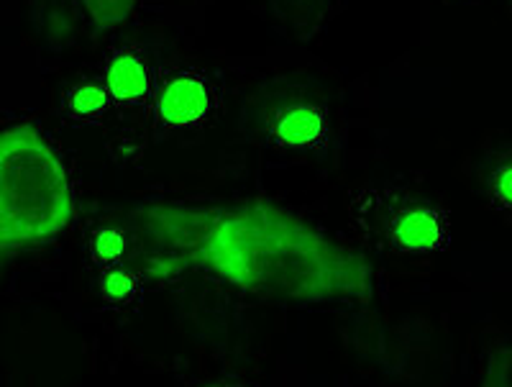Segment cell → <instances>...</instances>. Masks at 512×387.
I'll return each mask as SVG.
<instances>
[{
	"label": "cell",
	"instance_id": "7a4b0ae2",
	"mask_svg": "<svg viewBox=\"0 0 512 387\" xmlns=\"http://www.w3.org/2000/svg\"><path fill=\"white\" fill-rule=\"evenodd\" d=\"M75 221V193L49 141L31 126L0 129V257L41 247Z\"/></svg>",
	"mask_w": 512,
	"mask_h": 387
},
{
	"label": "cell",
	"instance_id": "52a82bcc",
	"mask_svg": "<svg viewBox=\"0 0 512 387\" xmlns=\"http://www.w3.org/2000/svg\"><path fill=\"white\" fill-rule=\"evenodd\" d=\"M105 90L118 103H139L149 93V70L136 52H118L105 67Z\"/></svg>",
	"mask_w": 512,
	"mask_h": 387
},
{
	"label": "cell",
	"instance_id": "9c48e42d",
	"mask_svg": "<svg viewBox=\"0 0 512 387\" xmlns=\"http://www.w3.org/2000/svg\"><path fill=\"white\" fill-rule=\"evenodd\" d=\"M136 3H139V0H80L85 16H88L98 29L121 26L123 21H128L131 13L136 11Z\"/></svg>",
	"mask_w": 512,
	"mask_h": 387
},
{
	"label": "cell",
	"instance_id": "ba28073f",
	"mask_svg": "<svg viewBox=\"0 0 512 387\" xmlns=\"http://www.w3.org/2000/svg\"><path fill=\"white\" fill-rule=\"evenodd\" d=\"M482 185L487 198L502 211H512V149L495 152L482 167Z\"/></svg>",
	"mask_w": 512,
	"mask_h": 387
},
{
	"label": "cell",
	"instance_id": "3957f363",
	"mask_svg": "<svg viewBox=\"0 0 512 387\" xmlns=\"http://www.w3.org/2000/svg\"><path fill=\"white\" fill-rule=\"evenodd\" d=\"M241 129L249 139L277 152L313 154L326 147L333 134L331 106L310 83L274 77L249 95Z\"/></svg>",
	"mask_w": 512,
	"mask_h": 387
},
{
	"label": "cell",
	"instance_id": "30bf717a",
	"mask_svg": "<svg viewBox=\"0 0 512 387\" xmlns=\"http://www.w3.org/2000/svg\"><path fill=\"white\" fill-rule=\"evenodd\" d=\"M479 387H512V344L495 346L487 354L479 375Z\"/></svg>",
	"mask_w": 512,
	"mask_h": 387
},
{
	"label": "cell",
	"instance_id": "2e32d148",
	"mask_svg": "<svg viewBox=\"0 0 512 387\" xmlns=\"http://www.w3.org/2000/svg\"><path fill=\"white\" fill-rule=\"evenodd\" d=\"M507 8H510V16H512V0H507Z\"/></svg>",
	"mask_w": 512,
	"mask_h": 387
},
{
	"label": "cell",
	"instance_id": "9a60e30c",
	"mask_svg": "<svg viewBox=\"0 0 512 387\" xmlns=\"http://www.w3.org/2000/svg\"><path fill=\"white\" fill-rule=\"evenodd\" d=\"M446 3H466V0H446Z\"/></svg>",
	"mask_w": 512,
	"mask_h": 387
},
{
	"label": "cell",
	"instance_id": "4fadbf2b",
	"mask_svg": "<svg viewBox=\"0 0 512 387\" xmlns=\"http://www.w3.org/2000/svg\"><path fill=\"white\" fill-rule=\"evenodd\" d=\"M136 288H139V277L134 272L113 267V270H108L103 275V295L108 300H118L121 303V300L134 298Z\"/></svg>",
	"mask_w": 512,
	"mask_h": 387
},
{
	"label": "cell",
	"instance_id": "6da1fadb",
	"mask_svg": "<svg viewBox=\"0 0 512 387\" xmlns=\"http://www.w3.org/2000/svg\"><path fill=\"white\" fill-rule=\"evenodd\" d=\"M187 270L287 308L361 303L374 288L372 267L359 252L290 208L264 200L195 206Z\"/></svg>",
	"mask_w": 512,
	"mask_h": 387
},
{
	"label": "cell",
	"instance_id": "8992f818",
	"mask_svg": "<svg viewBox=\"0 0 512 387\" xmlns=\"http://www.w3.org/2000/svg\"><path fill=\"white\" fill-rule=\"evenodd\" d=\"M274 24L290 39H313L331 21L336 0H267Z\"/></svg>",
	"mask_w": 512,
	"mask_h": 387
},
{
	"label": "cell",
	"instance_id": "5bb4252c",
	"mask_svg": "<svg viewBox=\"0 0 512 387\" xmlns=\"http://www.w3.org/2000/svg\"><path fill=\"white\" fill-rule=\"evenodd\" d=\"M200 387H246L241 382H233V380H216V382H208V385H200Z\"/></svg>",
	"mask_w": 512,
	"mask_h": 387
},
{
	"label": "cell",
	"instance_id": "277c9868",
	"mask_svg": "<svg viewBox=\"0 0 512 387\" xmlns=\"http://www.w3.org/2000/svg\"><path fill=\"white\" fill-rule=\"evenodd\" d=\"M356 221L402 254L441 252L448 221L441 208L423 195L397 188H369L356 198Z\"/></svg>",
	"mask_w": 512,
	"mask_h": 387
},
{
	"label": "cell",
	"instance_id": "8fae6325",
	"mask_svg": "<svg viewBox=\"0 0 512 387\" xmlns=\"http://www.w3.org/2000/svg\"><path fill=\"white\" fill-rule=\"evenodd\" d=\"M93 254L98 262L116 267L128 254V236L121 229H98L93 236Z\"/></svg>",
	"mask_w": 512,
	"mask_h": 387
},
{
	"label": "cell",
	"instance_id": "7c38bea8",
	"mask_svg": "<svg viewBox=\"0 0 512 387\" xmlns=\"http://www.w3.org/2000/svg\"><path fill=\"white\" fill-rule=\"evenodd\" d=\"M108 90L95 83L77 85L70 93V108L77 116H100L108 108Z\"/></svg>",
	"mask_w": 512,
	"mask_h": 387
},
{
	"label": "cell",
	"instance_id": "5b68a950",
	"mask_svg": "<svg viewBox=\"0 0 512 387\" xmlns=\"http://www.w3.org/2000/svg\"><path fill=\"white\" fill-rule=\"evenodd\" d=\"M157 113L172 129H187L200 124L210 113V90L195 75H177L162 88L157 98Z\"/></svg>",
	"mask_w": 512,
	"mask_h": 387
}]
</instances>
